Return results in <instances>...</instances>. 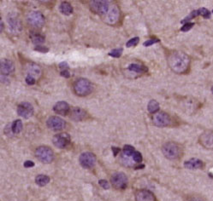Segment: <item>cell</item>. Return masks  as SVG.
I'll list each match as a JSON object with an SVG mask.
<instances>
[{"instance_id":"1","label":"cell","mask_w":213,"mask_h":201,"mask_svg":"<svg viewBox=\"0 0 213 201\" xmlns=\"http://www.w3.org/2000/svg\"><path fill=\"white\" fill-rule=\"evenodd\" d=\"M168 64L175 73L183 74L188 69L190 59L188 56L181 51H174L168 56Z\"/></svg>"},{"instance_id":"2","label":"cell","mask_w":213,"mask_h":201,"mask_svg":"<svg viewBox=\"0 0 213 201\" xmlns=\"http://www.w3.org/2000/svg\"><path fill=\"white\" fill-rule=\"evenodd\" d=\"M92 89H93L92 84L86 79H79L74 84V91L75 95L80 97L90 95L92 91Z\"/></svg>"},{"instance_id":"3","label":"cell","mask_w":213,"mask_h":201,"mask_svg":"<svg viewBox=\"0 0 213 201\" xmlns=\"http://www.w3.org/2000/svg\"><path fill=\"white\" fill-rule=\"evenodd\" d=\"M35 156L41 163L50 164L53 161L54 154L52 148L46 146L39 147L35 151Z\"/></svg>"},{"instance_id":"4","label":"cell","mask_w":213,"mask_h":201,"mask_svg":"<svg viewBox=\"0 0 213 201\" xmlns=\"http://www.w3.org/2000/svg\"><path fill=\"white\" fill-rule=\"evenodd\" d=\"M163 154L167 159H176L179 157L181 150L179 146L174 142H167L165 143L162 148Z\"/></svg>"},{"instance_id":"5","label":"cell","mask_w":213,"mask_h":201,"mask_svg":"<svg viewBox=\"0 0 213 201\" xmlns=\"http://www.w3.org/2000/svg\"><path fill=\"white\" fill-rule=\"evenodd\" d=\"M27 22L32 27L39 28L45 24V17L39 11H32L27 16Z\"/></svg>"},{"instance_id":"6","label":"cell","mask_w":213,"mask_h":201,"mask_svg":"<svg viewBox=\"0 0 213 201\" xmlns=\"http://www.w3.org/2000/svg\"><path fill=\"white\" fill-rule=\"evenodd\" d=\"M111 184L117 189H124L128 185V177L123 172H117L112 175Z\"/></svg>"},{"instance_id":"7","label":"cell","mask_w":213,"mask_h":201,"mask_svg":"<svg viewBox=\"0 0 213 201\" xmlns=\"http://www.w3.org/2000/svg\"><path fill=\"white\" fill-rule=\"evenodd\" d=\"M90 5L92 10L99 15H100L101 16H105L111 7L109 1H102V0L92 1Z\"/></svg>"},{"instance_id":"8","label":"cell","mask_w":213,"mask_h":201,"mask_svg":"<svg viewBox=\"0 0 213 201\" xmlns=\"http://www.w3.org/2000/svg\"><path fill=\"white\" fill-rule=\"evenodd\" d=\"M152 123L158 127H165L171 124V117L164 112H158L152 116Z\"/></svg>"},{"instance_id":"9","label":"cell","mask_w":213,"mask_h":201,"mask_svg":"<svg viewBox=\"0 0 213 201\" xmlns=\"http://www.w3.org/2000/svg\"><path fill=\"white\" fill-rule=\"evenodd\" d=\"M119 15H120V12L118 8L116 5H111L110 7L109 10L107 11L106 14L102 17L105 23L110 25H114L119 20Z\"/></svg>"},{"instance_id":"10","label":"cell","mask_w":213,"mask_h":201,"mask_svg":"<svg viewBox=\"0 0 213 201\" xmlns=\"http://www.w3.org/2000/svg\"><path fill=\"white\" fill-rule=\"evenodd\" d=\"M79 160H80V165H81L83 168L90 169V168L94 166V164L96 163L97 159L96 156L92 154V153L85 152V153L80 154Z\"/></svg>"},{"instance_id":"11","label":"cell","mask_w":213,"mask_h":201,"mask_svg":"<svg viewBox=\"0 0 213 201\" xmlns=\"http://www.w3.org/2000/svg\"><path fill=\"white\" fill-rule=\"evenodd\" d=\"M46 125L47 127L54 130V131H58V130H62L65 128L66 125V122L64 121L63 118H58V117L52 116L50 117L47 121H46Z\"/></svg>"},{"instance_id":"12","label":"cell","mask_w":213,"mask_h":201,"mask_svg":"<svg viewBox=\"0 0 213 201\" xmlns=\"http://www.w3.org/2000/svg\"><path fill=\"white\" fill-rule=\"evenodd\" d=\"M52 142L57 148H67L70 144V136L67 133H59L54 136Z\"/></svg>"},{"instance_id":"13","label":"cell","mask_w":213,"mask_h":201,"mask_svg":"<svg viewBox=\"0 0 213 201\" xmlns=\"http://www.w3.org/2000/svg\"><path fill=\"white\" fill-rule=\"evenodd\" d=\"M17 113L19 116L28 118L33 114V107L29 102H21L17 106Z\"/></svg>"},{"instance_id":"14","label":"cell","mask_w":213,"mask_h":201,"mask_svg":"<svg viewBox=\"0 0 213 201\" xmlns=\"http://www.w3.org/2000/svg\"><path fill=\"white\" fill-rule=\"evenodd\" d=\"M199 142L204 148L213 149V131H205L200 136Z\"/></svg>"},{"instance_id":"15","label":"cell","mask_w":213,"mask_h":201,"mask_svg":"<svg viewBox=\"0 0 213 201\" xmlns=\"http://www.w3.org/2000/svg\"><path fill=\"white\" fill-rule=\"evenodd\" d=\"M0 68H1V74H3L4 76L11 75L15 71V67H14L13 62L10 60H7V59H2L1 60Z\"/></svg>"},{"instance_id":"16","label":"cell","mask_w":213,"mask_h":201,"mask_svg":"<svg viewBox=\"0 0 213 201\" xmlns=\"http://www.w3.org/2000/svg\"><path fill=\"white\" fill-rule=\"evenodd\" d=\"M136 201H156V198L152 193L148 190H139L135 193Z\"/></svg>"},{"instance_id":"17","label":"cell","mask_w":213,"mask_h":201,"mask_svg":"<svg viewBox=\"0 0 213 201\" xmlns=\"http://www.w3.org/2000/svg\"><path fill=\"white\" fill-rule=\"evenodd\" d=\"M53 111L56 113H58V114L65 116L69 112H70V107H69V105L68 104V102H66V101H58V102H57L54 105Z\"/></svg>"},{"instance_id":"18","label":"cell","mask_w":213,"mask_h":201,"mask_svg":"<svg viewBox=\"0 0 213 201\" xmlns=\"http://www.w3.org/2000/svg\"><path fill=\"white\" fill-rule=\"evenodd\" d=\"M8 21H9V25H10L11 32L13 33H18L21 32V22L16 16H11L10 17H8Z\"/></svg>"},{"instance_id":"19","label":"cell","mask_w":213,"mask_h":201,"mask_svg":"<svg viewBox=\"0 0 213 201\" xmlns=\"http://www.w3.org/2000/svg\"><path fill=\"white\" fill-rule=\"evenodd\" d=\"M86 116V112L85 110L81 109L80 107H74L71 111H70V118L75 120V121H80L84 119Z\"/></svg>"},{"instance_id":"20","label":"cell","mask_w":213,"mask_h":201,"mask_svg":"<svg viewBox=\"0 0 213 201\" xmlns=\"http://www.w3.org/2000/svg\"><path fill=\"white\" fill-rule=\"evenodd\" d=\"M185 167L187 169L190 170H197V169H201L204 166V164L201 160L198 159H191L188 161H186L184 163Z\"/></svg>"},{"instance_id":"21","label":"cell","mask_w":213,"mask_h":201,"mask_svg":"<svg viewBox=\"0 0 213 201\" xmlns=\"http://www.w3.org/2000/svg\"><path fill=\"white\" fill-rule=\"evenodd\" d=\"M128 70L134 72V73H137V74H145L148 71V68L144 66V65H141V64H130L128 66Z\"/></svg>"},{"instance_id":"22","label":"cell","mask_w":213,"mask_h":201,"mask_svg":"<svg viewBox=\"0 0 213 201\" xmlns=\"http://www.w3.org/2000/svg\"><path fill=\"white\" fill-rule=\"evenodd\" d=\"M41 74V69L36 64H31L27 69V75H30L33 78L39 77Z\"/></svg>"},{"instance_id":"23","label":"cell","mask_w":213,"mask_h":201,"mask_svg":"<svg viewBox=\"0 0 213 201\" xmlns=\"http://www.w3.org/2000/svg\"><path fill=\"white\" fill-rule=\"evenodd\" d=\"M59 10L61 11V13L65 16H69L73 13V7L69 3H67V2L61 3V4L59 6Z\"/></svg>"},{"instance_id":"24","label":"cell","mask_w":213,"mask_h":201,"mask_svg":"<svg viewBox=\"0 0 213 201\" xmlns=\"http://www.w3.org/2000/svg\"><path fill=\"white\" fill-rule=\"evenodd\" d=\"M35 182L37 185L44 187V186L47 185L50 182V177L45 175H39L35 178Z\"/></svg>"},{"instance_id":"25","label":"cell","mask_w":213,"mask_h":201,"mask_svg":"<svg viewBox=\"0 0 213 201\" xmlns=\"http://www.w3.org/2000/svg\"><path fill=\"white\" fill-rule=\"evenodd\" d=\"M11 130L14 135L19 134L22 130V122L21 119H16L11 124Z\"/></svg>"},{"instance_id":"26","label":"cell","mask_w":213,"mask_h":201,"mask_svg":"<svg viewBox=\"0 0 213 201\" xmlns=\"http://www.w3.org/2000/svg\"><path fill=\"white\" fill-rule=\"evenodd\" d=\"M147 109L151 113H156L159 110V103L155 100H151L148 103Z\"/></svg>"},{"instance_id":"27","label":"cell","mask_w":213,"mask_h":201,"mask_svg":"<svg viewBox=\"0 0 213 201\" xmlns=\"http://www.w3.org/2000/svg\"><path fill=\"white\" fill-rule=\"evenodd\" d=\"M31 40L34 44H36V46L37 45H42L43 43L45 42V37L43 35L35 33V34H33L31 36Z\"/></svg>"},{"instance_id":"28","label":"cell","mask_w":213,"mask_h":201,"mask_svg":"<svg viewBox=\"0 0 213 201\" xmlns=\"http://www.w3.org/2000/svg\"><path fill=\"white\" fill-rule=\"evenodd\" d=\"M134 152H135L134 148L130 145H125L124 148H123V155H125L127 157L132 156Z\"/></svg>"},{"instance_id":"29","label":"cell","mask_w":213,"mask_h":201,"mask_svg":"<svg viewBox=\"0 0 213 201\" xmlns=\"http://www.w3.org/2000/svg\"><path fill=\"white\" fill-rule=\"evenodd\" d=\"M123 54V49L120 48V49H114L112 50L109 53V56H111L114 58H119Z\"/></svg>"},{"instance_id":"30","label":"cell","mask_w":213,"mask_h":201,"mask_svg":"<svg viewBox=\"0 0 213 201\" xmlns=\"http://www.w3.org/2000/svg\"><path fill=\"white\" fill-rule=\"evenodd\" d=\"M139 42V38L138 37L133 38L132 39H130L129 41H128V43L126 44V46L128 48L133 47V46L137 45Z\"/></svg>"},{"instance_id":"31","label":"cell","mask_w":213,"mask_h":201,"mask_svg":"<svg viewBox=\"0 0 213 201\" xmlns=\"http://www.w3.org/2000/svg\"><path fill=\"white\" fill-rule=\"evenodd\" d=\"M199 10L200 16H202L204 18H205V19L211 18V12L208 10L207 9H205V8H200V9H199Z\"/></svg>"},{"instance_id":"32","label":"cell","mask_w":213,"mask_h":201,"mask_svg":"<svg viewBox=\"0 0 213 201\" xmlns=\"http://www.w3.org/2000/svg\"><path fill=\"white\" fill-rule=\"evenodd\" d=\"M132 158H133V161L136 162V163H140L142 161V155L138 151H135L133 153V154L132 155Z\"/></svg>"},{"instance_id":"33","label":"cell","mask_w":213,"mask_h":201,"mask_svg":"<svg viewBox=\"0 0 213 201\" xmlns=\"http://www.w3.org/2000/svg\"><path fill=\"white\" fill-rule=\"evenodd\" d=\"M194 26V23H193V22H187V23H186V24H184L182 27H181V32H187V31H189L190 29H192V27Z\"/></svg>"},{"instance_id":"34","label":"cell","mask_w":213,"mask_h":201,"mask_svg":"<svg viewBox=\"0 0 213 201\" xmlns=\"http://www.w3.org/2000/svg\"><path fill=\"white\" fill-rule=\"evenodd\" d=\"M159 42L160 39H158V38H152V39H149V40L146 41V42L143 44V45L146 46V47H148V46H151V45H152V44H155Z\"/></svg>"},{"instance_id":"35","label":"cell","mask_w":213,"mask_h":201,"mask_svg":"<svg viewBox=\"0 0 213 201\" xmlns=\"http://www.w3.org/2000/svg\"><path fill=\"white\" fill-rule=\"evenodd\" d=\"M25 80H26V83L29 85H33L35 84V82H36V79L32 77V76H30V75H27Z\"/></svg>"},{"instance_id":"36","label":"cell","mask_w":213,"mask_h":201,"mask_svg":"<svg viewBox=\"0 0 213 201\" xmlns=\"http://www.w3.org/2000/svg\"><path fill=\"white\" fill-rule=\"evenodd\" d=\"M99 186H101V188H103L104 189H109L110 188V184L106 180H99Z\"/></svg>"},{"instance_id":"37","label":"cell","mask_w":213,"mask_h":201,"mask_svg":"<svg viewBox=\"0 0 213 201\" xmlns=\"http://www.w3.org/2000/svg\"><path fill=\"white\" fill-rule=\"evenodd\" d=\"M34 50L36 51H39V52H42V53H46V52H48L49 50L48 48L42 46V45H37L36 47L34 48Z\"/></svg>"},{"instance_id":"38","label":"cell","mask_w":213,"mask_h":201,"mask_svg":"<svg viewBox=\"0 0 213 201\" xmlns=\"http://www.w3.org/2000/svg\"><path fill=\"white\" fill-rule=\"evenodd\" d=\"M59 68L61 69V71H64V70H68L69 69V65L67 64V62H61L59 64Z\"/></svg>"},{"instance_id":"39","label":"cell","mask_w":213,"mask_h":201,"mask_svg":"<svg viewBox=\"0 0 213 201\" xmlns=\"http://www.w3.org/2000/svg\"><path fill=\"white\" fill-rule=\"evenodd\" d=\"M33 166H34V163L31 160H27L24 162V167L26 168H32Z\"/></svg>"},{"instance_id":"40","label":"cell","mask_w":213,"mask_h":201,"mask_svg":"<svg viewBox=\"0 0 213 201\" xmlns=\"http://www.w3.org/2000/svg\"><path fill=\"white\" fill-rule=\"evenodd\" d=\"M60 74H61L62 77L66 78V79H68V78L70 77V73L69 72V70H64V71H61Z\"/></svg>"},{"instance_id":"41","label":"cell","mask_w":213,"mask_h":201,"mask_svg":"<svg viewBox=\"0 0 213 201\" xmlns=\"http://www.w3.org/2000/svg\"><path fill=\"white\" fill-rule=\"evenodd\" d=\"M111 149H112V151H113V154H114V156L116 157L117 154H118V153L120 152V148H115V147H112Z\"/></svg>"},{"instance_id":"42","label":"cell","mask_w":213,"mask_h":201,"mask_svg":"<svg viewBox=\"0 0 213 201\" xmlns=\"http://www.w3.org/2000/svg\"><path fill=\"white\" fill-rule=\"evenodd\" d=\"M144 167H145L144 164H140V165H139V166H136V167H135V169L136 170L142 169V168H144Z\"/></svg>"},{"instance_id":"43","label":"cell","mask_w":213,"mask_h":201,"mask_svg":"<svg viewBox=\"0 0 213 201\" xmlns=\"http://www.w3.org/2000/svg\"><path fill=\"white\" fill-rule=\"evenodd\" d=\"M190 201H203L202 200H200V199H193V200H192Z\"/></svg>"},{"instance_id":"44","label":"cell","mask_w":213,"mask_h":201,"mask_svg":"<svg viewBox=\"0 0 213 201\" xmlns=\"http://www.w3.org/2000/svg\"><path fill=\"white\" fill-rule=\"evenodd\" d=\"M211 92H212V94H213V86H212V88H211Z\"/></svg>"},{"instance_id":"45","label":"cell","mask_w":213,"mask_h":201,"mask_svg":"<svg viewBox=\"0 0 213 201\" xmlns=\"http://www.w3.org/2000/svg\"><path fill=\"white\" fill-rule=\"evenodd\" d=\"M212 13H213V10H212Z\"/></svg>"}]
</instances>
